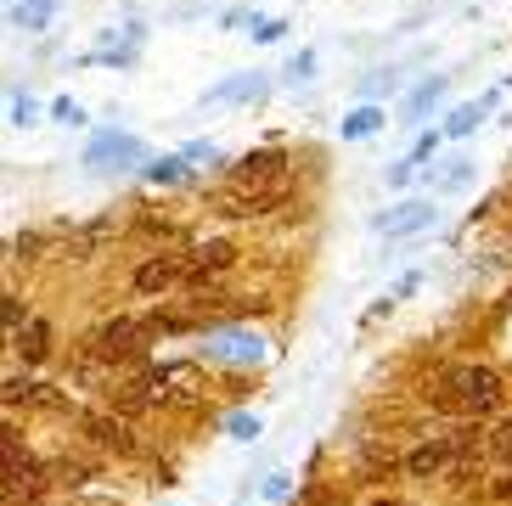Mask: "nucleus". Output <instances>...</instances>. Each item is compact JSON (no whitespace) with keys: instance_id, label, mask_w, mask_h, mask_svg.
<instances>
[{"instance_id":"7","label":"nucleus","mask_w":512,"mask_h":506,"mask_svg":"<svg viewBox=\"0 0 512 506\" xmlns=\"http://www.w3.org/2000/svg\"><path fill=\"white\" fill-rule=\"evenodd\" d=\"M434 225V203L428 197H411V203H394V209L377 214V237H417Z\"/></svg>"},{"instance_id":"12","label":"nucleus","mask_w":512,"mask_h":506,"mask_svg":"<svg viewBox=\"0 0 512 506\" xmlns=\"http://www.w3.org/2000/svg\"><path fill=\"white\" fill-rule=\"evenodd\" d=\"M445 85H451V79H445V74L422 79V85H417V90H411V96H406V119H422V113H428V107H434L439 96H445Z\"/></svg>"},{"instance_id":"8","label":"nucleus","mask_w":512,"mask_h":506,"mask_svg":"<svg viewBox=\"0 0 512 506\" xmlns=\"http://www.w3.org/2000/svg\"><path fill=\"white\" fill-rule=\"evenodd\" d=\"M85 439L96 450H113V456H130L136 450V439H130V428L119 417H85Z\"/></svg>"},{"instance_id":"19","label":"nucleus","mask_w":512,"mask_h":506,"mask_svg":"<svg viewBox=\"0 0 512 506\" xmlns=\"http://www.w3.org/2000/svg\"><path fill=\"white\" fill-rule=\"evenodd\" d=\"M152 180H186V158H158V164H147Z\"/></svg>"},{"instance_id":"17","label":"nucleus","mask_w":512,"mask_h":506,"mask_svg":"<svg viewBox=\"0 0 512 506\" xmlns=\"http://www.w3.org/2000/svg\"><path fill=\"white\" fill-rule=\"evenodd\" d=\"M479 119H484V107H479V102L456 107L451 119H445V135H467V130H473V124H479Z\"/></svg>"},{"instance_id":"31","label":"nucleus","mask_w":512,"mask_h":506,"mask_svg":"<svg viewBox=\"0 0 512 506\" xmlns=\"http://www.w3.org/2000/svg\"><path fill=\"white\" fill-rule=\"evenodd\" d=\"M23 506H34V501H23Z\"/></svg>"},{"instance_id":"13","label":"nucleus","mask_w":512,"mask_h":506,"mask_svg":"<svg viewBox=\"0 0 512 506\" xmlns=\"http://www.w3.org/2000/svg\"><path fill=\"white\" fill-rule=\"evenodd\" d=\"M12 343L23 349V360H46L51 355V327H46V321H29V327L17 332Z\"/></svg>"},{"instance_id":"14","label":"nucleus","mask_w":512,"mask_h":506,"mask_svg":"<svg viewBox=\"0 0 512 506\" xmlns=\"http://www.w3.org/2000/svg\"><path fill=\"white\" fill-rule=\"evenodd\" d=\"M372 130H383V107H355L338 135H344V141H361V135H372Z\"/></svg>"},{"instance_id":"28","label":"nucleus","mask_w":512,"mask_h":506,"mask_svg":"<svg viewBox=\"0 0 512 506\" xmlns=\"http://www.w3.org/2000/svg\"><path fill=\"white\" fill-rule=\"evenodd\" d=\"M181 158H186V164H214V158H220V152H214V147H186Z\"/></svg>"},{"instance_id":"30","label":"nucleus","mask_w":512,"mask_h":506,"mask_svg":"<svg viewBox=\"0 0 512 506\" xmlns=\"http://www.w3.org/2000/svg\"><path fill=\"white\" fill-rule=\"evenodd\" d=\"M377 506H394V501H377Z\"/></svg>"},{"instance_id":"22","label":"nucleus","mask_w":512,"mask_h":506,"mask_svg":"<svg viewBox=\"0 0 512 506\" xmlns=\"http://www.w3.org/2000/svg\"><path fill=\"white\" fill-rule=\"evenodd\" d=\"M310 74H316V51H299V57L287 62V79H299V85H304Z\"/></svg>"},{"instance_id":"10","label":"nucleus","mask_w":512,"mask_h":506,"mask_svg":"<svg viewBox=\"0 0 512 506\" xmlns=\"http://www.w3.org/2000/svg\"><path fill=\"white\" fill-rule=\"evenodd\" d=\"M254 96H265V74H237V79H226V85H214L209 96H203V107H220V102H254Z\"/></svg>"},{"instance_id":"29","label":"nucleus","mask_w":512,"mask_h":506,"mask_svg":"<svg viewBox=\"0 0 512 506\" xmlns=\"http://www.w3.org/2000/svg\"><path fill=\"white\" fill-rule=\"evenodd\" d=\"M496 501L512 506V478H496Z\"/></svg>"},{"instance_id":"4","label":"nucleus","mask_w":512,"mask_h":506,"mask_svg":"<svg viewBox=\"0 0 512 506\" xmlns=\"http://www.w3.org/2000/svg\"><path fill=\"white\" fill-rule=\"evenodd\" d=\"M85 164H91V175H124V169L147 164V147H141L136 135H124V130H102V135H91Z\"/></svg>"},{"instance_id":"1","label":"nucleus","mask_w":512,"mask_h":506,"mask_svg":"<svg viewBox=\"0 0 512 506\" xmlns=\"http://www.w3.org/2000/svg\"><path fill=\"white\" fill-rule=\"evenodd\" d=\"M287 192V169L276 152H254V158H242L237 169L226 175V186H220V214H237V220H248V214H265L276 209Z\"/></svg>"},{"instance_id":"2","label":"nucleus","mask_w":512,"mask_h":506,"mask_svg":"<svg viewBox=\"0 0 512 506\" xmlns=\"http://www.w3.org/2000/svg\"><path fill=\"white\" fill-rule=\"evenodd\" d=\"M434 405L451 411V417L479 422L501 405V377L490 372V366H451V372H439V383H434Z\"/></svg>"},{"instance_id":"24","label":"nucleus","mask_w":512,"mask_h":506,"mask_svg":"<svg viewBox=\"0 0 512 506\" xmlns=\"http://www.w3.org/2000/svg\"><path fill=\"white\" fill-rule=\"evenodd\" d=\"M366 96H389V90H394V74H389V68H383V74H372V79H366Z\"/></svg>"},{"instance_id":"15","label":"nucleus","mask_w":512,"mask_h":506,"mask_svg":"<svg viewBox=\"0 0 512 506\" xmlns=\"http://www.w3.org/2000/svg\"><path fill=\"white\" fill-rule=\"evenodd\" d=\"M192 259H197V276H203V270H226L237 259V248L231 242H203V248H192Z\"/></svg>"},{"instance_id":"25","label":"nucleus","mask_w":512,"mask_h":506,"mask_svg":"<svg viewBox=\"0 0 512 506\" xmlns=\"http://www.w3.org/2000/svg\"><path fill=\"white\" fill-rule=\"evenodd\" d=\"M226 428H231V439H254V433H259V422H254V417H231Z\"/></svg>"},{"instance_id":"3","label":"nucleus","mask_w":512,"mask_h":506,"mask_svg":"<svg viewBox=\"0 0 512 506\" xmlns=\"http://www.w3.org/2000/svg\"><path fill=\"white\" fill-rule=\"evenodd\" d=\"M158 338V321H107L85 338V355L96 360H141V349Z\"/></svg>"},{"instance_id":"26","label":"nucleus","mask_w":512,"mask_h":506,"mask_svg":"<svg viewBox=\"0 0 512 506\" xmlns=\"http://www.w3.org/2000/svg\"><path fill=\"white\" fill-rule=\"evenodd\" d=\"M34 119V102L29 96H12V124H29Z\"/></svg>"},{"instance_id":"23","label":"nucleus","mask_w":512,"mask_h":506,"mask_svg":"<svg viewBox=\"0 0 512 506\" xmlns=\"http://www.w3.org/2000/svg\"><path fill=\"white\" fill-rule=\"evenodd\" d=\"M51 119H62V124H85V113H79V102H68V96H62V102L51 107Z\"/></svg>"},{"instance_id":"5","label":"nucleus","mask_w":512,"mask_h":506,"mask_svg":"<svg viewBox=\"0 0 512 506\" xmlns=\"http://www.w3.org/2000/svg\"><path fill=\"white\" fill-rule=\"evenodd\" d=\"M0 445H6V478H0V490H6V506H17V495H23V501H34V495L46 490L51 484V467H40V462H29V456H23V450H17V433L6 428V439H0Z\"/></svg>"},{"instance_id":"18","label":"nucleus","mask_w":512,"mask_h":506,"mask_svg":"<svg viewBox=\"0 0 512 506\" xmlns=\"http://www.w3.org/2000/svg\"><path fill=\"white\" fill-rule=\"evenodd\" d=\"M462 180H467V158H451V164H445V169L434 175V186H439V192H456Z\"/></svg>"},{"instance_id":"21","label":"nucleus","mask_w":512,"mask_h":506,"mask_svg":"<svg viewBox=\"0 0 512 506\" xmlns=\"http://www.w3.org/2000/svg\"><path fill=\"white\" fill-rule=\"evenodd\" d=\"M85 478H91V473H85L79 462H57V467H51V484H85Z\"/></svg>"},{"instance_id":"6","label":"nucleus","mask_w":512,"mask_h":506,"mask_svg":"<svg viewBox=\"0 0 512 506\" xmlns=\"http://www.w3.org/2000/svg\"><path fill=\"white\" fill-rule=\"evenodd\" d=\"M192 276H197V259H192V253H158V259H147V265L136 270V287H141V293H158V298H164L169 287L192 282Z\"/></svg>"},{"instance_id":"20","label":"nucleus","mask_w":512,"mask_h":506,"mask_svg":"<svg viewBox=\"0 0 512 506\" xmlns=\"http://www.w3.org/2000/svg\"><path fill=\"white\" fill-rule=\"evenodd\" d=\"M0 315H6V332H12V338H17V332H23V327H29V321H23V304H17L12 293L0 298Z\"/></svg>"},{"instance_id":"27","label":"nucleus","mask_w":512,"mask_h":506,"mask_svg":"<svg viewBox=\"0 0 512 506\" xmlns=\"http://www.w3.org/2000/svg\"><path fill=\"white\" fill-rule=\"evenodd\" d=\"M282 29H287V23H276V17H265V23L254 29V40H282Z\"/></svg>"},{"instance_id":"9","label":"nucleus","mask_w":512,"mask_h":506,"mask_svg":"<svg viewBox=\"0 0 512 506\" xmlns=\"http://www.w3.org/2000/svg\"><path fill=\"white\" fill-rule=\"evenodd\" d=\"M209 355H214V360H248V366H254L265 349H259L254 332H214V338H209Z\"/></svg>"},{"instance_id":"11","label":"nucleus","mask_w":512,"mask_h":506,"mask_svg":"<svg viewBox=\"0 0 512 506\" xmlns=\"http://www.w3.org/2000/svg\"><path fill=\"white\" fill-rule=\"evenodd\" d=\"M57 6H62V0H12V23H17V29L40 34L51 17H57Z\"/></svg>"},{"instance_id":"16","label":"nucleus","mask_w":512,"mask_h":506,"mask_svg":"<svg viewBox=\"0 0 512 506\" xmlns=\"http://www.w3.org/2000/svg\"><path fill=\"white\" fill-rule=\"evenodd\" d=\"M484 445H490V456H496L501 467H512V417H507V422H496V428H490V439H484Z\"/></svg>"}]
</instances>
